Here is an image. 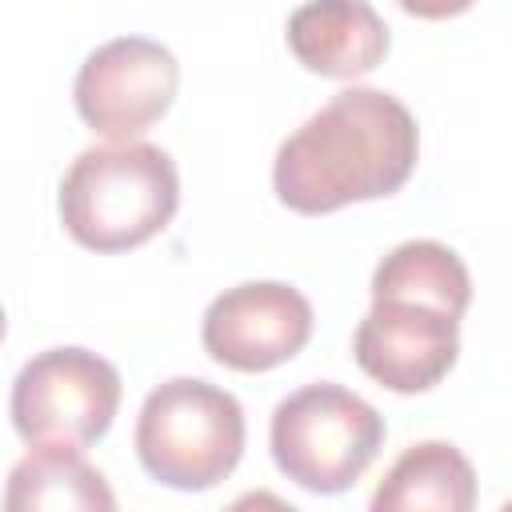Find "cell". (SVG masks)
<instances>
[{
	"label": "cell",
	"instance_id": "1",
	"mask_svg": "<svg viewBox=\"0 0 512 512\" xmlns=\"http://www.w3.org/2000/svg\"><path fill=\"white\" fill-rule=\"evenodd\" d=\"M416 116L380 88H340L312 112L272 160V188L284 208L324 216L356 200L392 196L416 168Z\"/></svg>",
	"mask_w": 512,
	"mask_h": 512
},
{
	"label": "cell",
	"instance_id": "2",
	"mask_svg": "<svg viewBox=\"0 0 512 512\" xmlns=\"http://www.w3.org/2000/svg\"><path fill=\"white\" fill-rule=\"evenodd\" d=\"M176 204V164L144 140L84 148L60 180V220L92 252L140 248L176 216Z\"/></svg>",
	"mask_w": 512,
	"mask_h": 512
},
{
	"label": "cell",
	"instance_id": "3",
	"mask_svg": "<svg viewBox=\"0 0 512 512\" xmlns=\"http://www.w3.org/2000/svg\"><path fill=\"white\" fill-rule=\"evenodd\" d=\"M136 456L152 480L204 492L244 456V408L208 380L172 376L148 392L136 416Z\"/></svg>",
	"mask_w": 512,
	"mask_h": 512
},
{
	"label": "cell",
	"instance_id": "4",
	"mask_svg": "<svg viewBox=\"0 0 512 512\" xmlns=\"http://www.w3.org/2000/svg\"><path fill=\"white\" fill-rule=\"evenodd\" d=\"M276 468L308 492L352 488L384 444V416L344 384L320 380L284 396L268 428Z\"/></svg>",
	"mask_w": 512,
	"mask_h": 512
},
{
	"label": "cell",
	"instance_id": "5",
	"mask_svg": "<svg viewBox=\"0 0 512 512\" xmlns=\"http://www.w3.org/2000/svg\"><path fill=\"white\" fill-rule=\"evenodd\" d=\"M120 372L88 348H48L12 380V424L32 448H84L112 428Z\"/></svg>",
	"mask_w": 512,
	"mask_h": 512
},
{
	"label": "cell",
	"instance_id": "6",
	"mask_svg": "<svg viewBox=\"0 0 512 512\" xmlns=\"http://www.w3.org/2000/svg\"><path fill=\"white\" fill-rule=\"evenodd\" d=\"M180 88L176 56L148 36H116L88 52L76 72V112L92 132L112 144H128L156 124Z\"/></svg>",
	"mask_w": 512,
	"mask_h": 512
},
{
	"label": "cell",
	"instance_id": "7",
	"mask_svg": "<svg viewBox=\"0 0 512 512\" xmlns=\"http://www.w3.org/2000/svg\"><path fill=\"white\" fill-rule=\"evenodd\" d=\"M312 336V304L280 280H248L220 292L200 324L204 352L236 372H268L292 360Z\"/></svg>",
	"mask_w": 512,
	"mask_h": 512
},
{
	"label": "cell",
	"instance_id": "8",
	"mask_svg": "<svg viewBox=\"0 0 512 512\" xmlns=\"http://www.w3.org/2000/svg\"><path fill=\"white\" fill-rule=\"evenodd\" d=\"M460 352V320L404 300H372L352 336L356 364L392 392H424L448 376Z\"/></svg>",
	"mask_w": 512,
	"mask_h": 512
},
{
	"label": "cell",
	"instance_id": "9",
	"mask_svg": "<svg viewBox=\"0 0 512 512\" xmlns=\"http://www.w3.org/2000/svg\"><path fill=\"white\" fill-rule=\"evenodd\" d=\"M288 48L308 72L352 80L388 56V24L364 0H316L288 16Z\"/></svg>",
	"mask_w": 512,
	"mask_h": 512
},
{
	"label": "cell",
	"instance_id": "10",
	"mask_svg": "<svg viewBox=\"0 0 512 512\" xmlns=\"http://www.w3.org/2000/svg\"><path fill=\"white\" fill-rule=\"evenodd\" d=\"M368 512H476V468L448 440L408 444L380 476Z\"/></svg>",
	"mask_w": 512,
	"mask_h": 512
},
{
	"label": "cell",
	"instance_id": "11",
	"mask_svg": "<svg viewBox=\"0 0 512 512\" xmlns=\"http://www.w3.org/2000/svg\"><path fill=\"white\" fill-rule=\"evenodd\" d=\"M4 512H116V492L76 448H32L4 480Z\"/></svg>",
	"mask_w": 512,
	"mask_h": 512
},
{
	"label": "cell",
	"instance_id": "12",
	"mask_svg": "<svg viewBox=\"0 0 512 512\" xmlns=\"http://www.w3.org/2000/svg\"><path fill=\"white\" fill-rule=\"evenodd\" d=\"M372 300H404L436 308L452 320L464 316L472 300V280L464 260L440 240H404L372 272Z\"/></svg>",
	"mask_w": 512,
	"mask_h": 512
},
{
	"label": "cell",
	"instance_id": "13",
	"mask_svg": "<svg viewBox=\"0 0 512 512\" xmlns=\"http://www.w3.org/2000/svg\"><path fill=\"white\" fill-rule=\"evenodd\" d=\"M224 512H300L296 504H288V500H280L276 492H268V488H252V492H244V496H236Z\"/></svg>",
	"mask_w": 512,
	"mask_h": 512
},
{
	"label": "cell",
	"instance_id": "14",
	"mask_svg": "<svg viewBox=\"0 0 512 512\" xmlns=\"http://www.w3.org/2000/svg\"><path fill=\"white\" fill-rule=\"evenodd\" d=\"M0 340H4V312H0Z\"/></svg>",
	"mask_w": 512,
	"mask_h": 512
}]
</instances>
